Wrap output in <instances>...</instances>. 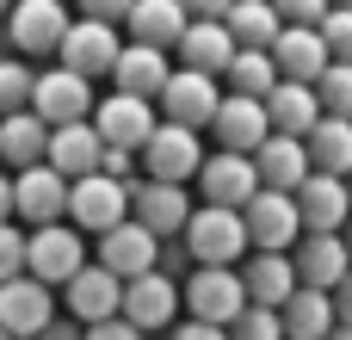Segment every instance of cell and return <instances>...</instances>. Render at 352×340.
Instances as JSON below:
<instances>
[{
    "label": "cell",
    "mask_w": 352,
    "mask_h": 340,
    "mask_svg": "<svg viewBox=\"0 0 352 340\" xmlns=\"http://www.w3.org/2000/svg\"><path fill=\"white\" fill-rule=\"evenodd\" d=\"M198 161H204V136L198 130H179V124H161V118H155L148 142L136 149L142 180H161V186H192Z\"/></svg>",
    "instance_id": "obj_1"
},
{
    "label": "cell",
    "mask_w": 352,
    "mask_h": 340,
    "mask_svg": "<svg viewBox=\"0 0 352 340\" xmlns=\"http://www.w3.org/2000/svg\"><path fill=\"white\" fill-rule=\"evenodd\" d=\"M192 266H241L248 260V235H241V217L235 211H217V204H198L179 229Z\"/></svg>",
    "instance_id": "obj_2"
},
{
    "label": "cell",
    "mask_w": 352,
    "mask_h": 340,
    "mask_svg": "<svg viewBox=\"0 0 352 340\" xmlns=\"http://www.w3.org/2000/svg\"><path fill=\"white\" fill-rule=\"evenodd\" d=\"M62 37H68V12H62V0H12V6H6V50H12L19 62H43V56H56Z\"/></svg>",
    "instance_id": "obj_3"
},
{
    "label": "cell",
    "mask_w": 352,
    "mask_h": 340,
    "mask_svg": "<svg viewBox=\"0 0 352 340\" xmlns=\"http://www.w3.org/2000/svg\"><path fill=\"white\" fill-rule=\"evenodd\" d=\"M179 304H186L192 322H204V328H229V322L248 310L235 266H192V273L179 279Z\"/></svg>",
    "instance_id": "obj_4"
},
{
    "label": "cell",
    "mask_w": 352,
    "mask_h": 340,
    "mask_svg": "<svg viewBox=\"0 0 352 340\" xmlns=\"http://www.w3.org/2000/svg\"><path fill=\"white\" fill-rule=\"evenodd\" d=\"M241 235H248V254H291L297 248V204H291V192H254L241 211Z\"/></svg>",
    "instance_id": "obj_5"
},
{
    "label": "cell",
    "mask_w": 352,
    "mask_h": 340,
    "mask_svg": "<svg viewBox=\"0 0 352 340\" xmlns=\"http://www.w3.org/2000/svg\"><path fill=\"white\" fill-rule=\"evenodd\" d=\"M130 180H105V173H87V180H68V223L80 235H105L130 217Z\"/></svg>",
    "instance_id": "obj_6"
},
{
    "label": "cell",
    "mask_w": 352,
    "mask_h": 340,
    "mask_svg": "<svg viewBox=\"0 0 352 340\" xmlns=\"http://www.w3.org/2000/svg\"><path fill=\"white\" fill-rule=\"evenodd\" d=\"M87 266V248H80V235L68 229V223H43V229H31L25 235V279H37V285H68L74 273Z\"/></svg>",
    "instance_id": "obj_7"
},
{
    "label": "cell",
    "mask_w": 352,
    "mask_h": 340,
    "mask_svg": "<svg viewBox=\"0 0 352 340\" xmlns=\"http://www.w3.org/2000/svg\"><path fill=\"white\" fill-rule=\"evenodd\" d=\"M43 130H62V124H87V111H93V81H80V74H68V68H50V74H37L31 81V105H25Z\"/></svg>",
    "instance_id": "obj_8"
},
{
    "label": "cell",
    "mask_w": 352,
    "mask_h": 340,
    "mask_svg": "<svg viewBox=\"0 0 352 340\" xmlns=\"http://www.w3.org/2000/svg\"><path fill=\"white\" fill-rule=\"evenodd\" d=\"M118 316H124L136 334H161V328H173V322H179V285H173L167 273H142V279H130V285H124Z\"/></svg>",
    "instance_id": "obj_9"
},
{
    "label": "cell",
    "mask_w": 352,
    "mask_h": 340,
    "mask_svg": "<svg viewBox=\"0 0 352 340\" xmlns=\"http://www.w3.org/2000/svg\"><path fill=\"white\" fill-rule=\"evenodd\" d=\"M291 204H297V229H303V235H340L346 217H352L346 180H334V173H309V180L291 192Z\"/></svg>",
    "instance_id": "obj_10"
},
{
    "label": "cell",
    "mask_w": 352,
    "mask_h": 340,
    "mask_svg": "<svg viewBox=\"0 0 352 340\" xmlns=\"http://www.w3.org/2000/svg\"><path fill=\"white\" fill-rule=\"evenodd\" d=\"M50 322H56V291H50V285H37V279H25V273L0 285V334L37 340Z\"/></svg>",
    "instance_id": "obj_11"
},
{
    "label": "cell",
    "mask_w": 352,
    "mask_h": 340,
    "mask_svg": "<svg viewBox=\"0 0 352 340\" xmlns=\"http://www.w3.org/2000/svg\"><path fill=\"white\" fill-rule=\"evenodd\" d=\"M118 25H93V19H68V37H62V68L80 74V81H105L111 62H118Z\"/></svg>",
    "instance_id": "obj_12"
},
{
    "label": "cell",
    "mask_w": 352,
    "mask_h": 340,
    "mask_svg": "<svg viewBox=\"0 0 352 340\" xmlns=\"http://www.w3.org/2000/svg\"><path fill=\"white\" fill-rule=\"evenodd\" d=\"M217 81L210 74H192V68H173L167 74V87L155 93V105H161V124H179V130H204L210 124V111H217Z\"/></svg>",
    "instance_id": "obj_13"
},
{
    "label": "cell",
    "mask_w": 352,
    "mask_h": 340,
    "mask_svg": "<svg viewBox=\"0 0 352 340\" xmlns=\"http://www.w3.org/2000/svg\"><path fill=\"white\" fill-rule=\"evenodd\" d=\"M87 124H93V136L99 142H111V149H142L148 142V130H155V105L148 99H130V93H111V99H93V111H87Z\"/></svg>",
    "instance_id": "obj_14"
},
{
    "label": "cell",
    "mask_w": 352,
    "mask_h": 340,
    "mask_svg": "<svg viewBox=\"0 0 352 340\" xmlns=\"http://www.w3.org/2000/svg\"><path fill=\"white\" fill-rule=\"evenodd\" d=\"M192 186H198V192H204V204H217V211H241V204L260 192L254 161H248V155H229V149L204 155V161H198V173H192Z\"/></svg>",
    "instance_id": "obj_15"
},
{
    "label": "cell",
    "mask_w": 352,
    "mask_h": 340,
    "mask_svg": "<svg viewBox=\"0 0 352 340\" xmlns=\"http://www.w3.org/2000/svg\"><path fill=\"white\" fill-rule=\"evenodd\" d=\"M124 192H130V223H142V229H148L155 242L179 235V229H186V217H192V198H186V186H161V180H130Z\"/></svg>",
    "instance_id": "obj_16"
},
{
    "label": "cell",
    "mask_w": 352,
    "mask_h": 340,
    "mask_svg": "<svg viewBox=\"0 0 352 340\" xmlns=\"http://www.w3.org/2000/svg\"><path fill=\"white\" fill-rule=\"evenodd\" d=\"M12 217H25L31 229L62 223V217H68V180L50 173L43 161H37V167H19V173H12Z\"/></svg>",
    "instance_id": "obj_17"
},
{
    "label": "cell",
    "mask_w": 352,
    "mask_h": 340,
    "mask_svg": "<svg viewBox=\"0 0 352 340\" xmlns=\"http://www.w3.org/2000/svg\"><path fill=\"white\" fill-rule=\"evenodd\" d=\"M155 254H161V242L142 229V223H118V229H105L99 235V260L93 266H105L118 285H130V279H142V273H155Z\"/></svg>",
    "instance_id": "obj_18"
},
{
    "label": "cell",
    "mask_w": 352,
    "mask_h": 340,
    "mask_svg": "<svg viewBox=\"0 0 352 340\" xmlns=\"http://www.w3.org/2000/svg\"><path fill=\"white\" fill-rule=\"evenodd\" d=\"M204 130H217V149H229V155H254L272 136L266 130V105L260 99H241V93H223Z\"/></svg>",
    "instance_id": "obj_19"
},
{
    "label": "cell",
    "mask_w": 352,
    "mask_h": 340,
    "mask_svg": "<svg viewBox=\"0 0 352 340\" xmlns=\"http://www.w3.org/2000/svg\"><path fill=\"white\" fill-rule=\"evenodd\" d=\"M291 273H297V285H309V291H334V285L352 273L346 242H340V235H297Z\"/></svg>",
    "instance_id": "obj_20"
},
{
    "label": "cell",
    "mask_w": 352,
    "mask_h": 340,
    "mask_svg": "<svg viewBox=\"0 0 352 340\" xmlns=\"http://www.w3.org/2000/svg\"><path fill=\"white\" fill-rule=\"evenodd\" d=\"M266 56H272L278 81H303V87H316V74L328 68V43L316 37V25H285Z\"/></svg>",
    "instance_id": "obj_21"
},
{
    "label": "cell",
    "mask_w": 352,
    "mask_h": 340,
    "mask_svg": "<svg viewBox=\"0 0 352 340\" xmlns=\"http://www.w3.org/2000/svg\"><path fill=\"white\" fill-rule=\"evenodd\" d=\"M179 68H192V74H210V81H223V68H229V56H235V37L223 31V19H192L186 31H179Z\"/></svg>",
    "instance_id": "obj_22"
},
{
    "label": "cell",
    "mask_w": 352,
    "mask_h": 340,
    "mask_svg": "<svg viewBox=\"0 0 352 340\" xmlns=\"http://www.w3.org/2000/svg\"><path fill=\"white\" fill-rule=\"evenodd\" d=\"M248 161H254L260 192H297V186L309 180V155H303V142H297V136H266Z\"/></svg>",
    "instance_id": "obj_23"
},
{
    "label": "cell",
    "mask_w": 352,
    "mask_h": 340,
    "mask_svg": "<svg viewBox=\"0 0 352 340\" xmlns=\"http://www.w3.org/2000/svg\"><path fill=\"white\" fill-rule=\"evenodd\" d=\"M62 291H68V322H80V328L111 322V316H118V297H124V285H118L105 266H80Z\"/></svg>",
    "instance_id": "obj_24"
},
{
    "label": "cell",
    "mask_w": 352,
    "mask_h": 340,
    "mask_svg": "<svg viewBox=\"0 0 352 340\" xmlns=\"http://www.w3.org/2000/svg\"><path fill=\"white\" fill-rule=\"evenodd\" d=\"M167 74H173V68H167V50H148V43H124L105 81H118V93H130V99H148V105H155V93L167 87Z\"/></svg>",
    "instance_id": "obj_25"
},
{
    "label": "cell",
    "mask_w": 352,
    "mask_h": 340,
    "mask_svg": "<svg viewBox=\"0 0 352 340\" xmlns=\"http://www.w3.org/2000/svg\"><path fill=\"white\" fill-rule=\"evenodd\" d=\"M260 105H266V130H272V136H297V142H303V136L316 130V118H322L316 87H303V81H278Z\"/></svg>",
    "instance_id": "obj_26"
},
{
    "label": "cell",
    "mask_w": 352,
    "mask_h": 340,
    "mask_svg": "<svg viewBox=\"0 0 352 340\" xmlns=\"http://www.w3.org/2000/svg\"><path fill=\"white\" fill-rule=\"evenodd\" d=\"M99 149L105 142L93 136V124H62L43 142V167L62 173V180H87V173H99Z\"/></svg>",
    "instance_id": "obj_27"
},
{
    "label": "cell",
    "mask_w": 352,
    "mask_h": 340,
    "mask_svg": "<svg viewBox=\"0 0 352 340\" xmlns=\"http://www.w3.org/2000/svg\"><path fill=\"white\" fill-rule=\"evenodd\" d=\"M235 279H241V297H248V304H260V310H278V304L297 291L291 254H248V260L235 266Z\"/></svg>",
    "instance_id": "obj_28"
},
{
    "label": "cell",
    "mask_w": 352,
    "mask_h": 340,
    "mask_svg": "<svg viewBox=\"0 0 352 340\" xmlns=\"http://www.w3.org/2000/svg\"><path fill=\"white\" fill-rule=\"evenodd\" d=\"M186 25L192 19L179 12V0H130V12H124L130 43H148V50H173Z\"/></svg>",
    "instance_id": "obj_29"
},
{
    "label": "cell",
    "mask_w": 352,
    "mask_h": 340,
    "mask_svg": "<svg viewBox=\"0 0 352 340\" xmlns=\"http://www.w3.org/2000/svg\"><path fill=\"white\" fill-rule=\"evenodd\" d=\"M278 328H285V340H328L334 334V304H328V291L297 285V291L278 304Z\"/></svg>",
    "instance_id": "obj_30"
},
{
    "label": "cell",
    "mask_w": 352,
    "mask_h": 340,
    "mask_svg": "<svg viewBox=\"0 0 352 340\" xmlns=\"http://www.w3.org/2000/svg\"><path fill=\"white\" fill-rule=\"evenodd\" d=\"M303 155H309V173H352V118H316V130L303 136Z\"/></svg>",
    "instance_id": "obj_31"
},
{
    "label": "cell",
    "mask_w": 352,
    "mask_h": 340,
    "mask_svg": "<svg viewBox=\"0 0 352 340\" xmlns=\"http://www.w3.org/2000/svg\"><path fill=\"white\" fill-rule=\"evenodd\" d=\"M223 31L235 37V50H272V37H278L285 25H278L272 0H235V6L223 12Z\"/></svg>",
    "instance_id": "obj_32"
},
{
    "label": "cell",
    "mask_w": 352,
    "mask_h": 340,
    "mask_svg": "<svg viewBox=\"0 0 352 340\" xmlns=\"http://www.w3.org/2000/svg\"><path fill=\"white\" fill-rule=\"evenodd\" d=\"M43 142H50V130L31 118V111H12V118H0V161L19 173V167H37L43 161Z\"/></svg>",
    "instance_id": "obj_33"
},
{
    "label": "cell",
    "mask_w": 352,
    "mask_h": 340,
    "mask_svg": "<svg viewBox=\"0 0 352 340\" xmlns=\"http://www.w3.org/2000/svg\"><path fill=\"white\" fill-rule=\"evenodd\" d=\"M223 81H229V93H241V99H266V93L278 87V68H272L266 50H235L229 68H223Z\"/></svg>",
    "instance_id": "obj_34"
},
{
    "label": "cell",
    "mask_w": 352,
    "mask_h": 340,
    "mask_svg": "<svg viewBox=\"0 0 352 340\" xmlns=\"http://www.w3.org/2000/svg\"><path fill=\"white\" fill-rule=\"evenodd\" d=\"M316 105L322 118H352V62H328L316 74Z\"/></svg>",
    "instance_id": "obj_35"
},
{
    "label": "cell",
    "mask_w": 352,
    "mask_h": 340,
    "mask_svg": "<svg viewBox=\"0 0 352 340\" xmlns=\"http://www.w3.org/2000/svg\"><path fill=\"white\" fill-rule=\"evenodd\" d=\"M31 81H37V68H31V62H19V56H6V62H0V118H12V111H25V105H31Z\"/></svg>",
    "instance_id": "obj_36"
},
{
    "label": "cell",
    "mask_w": 352,
    "mask_h": 340,
    "mask_svg": "<svg viewBox=\"0 0 352 340\" xmlns=\"http://www.w3.org/2000/svg\"><path fill=\"white\" fill-rule=\"evenodd\" d=\"M316 37L328 43V62H352V6H328Z\"/></svg>",
    "instance_id": "obj_37"
},
{
    "label": "cell",
    "mask_w": 352,
    "mask_h": 340,
    "mask_svg": "<svg viewBox=\"0 0 352 340\" xmlns=\"http://www.w3.org/2000/svg\"><path fill=\"white\" fill-rule=\"evenodd\" d=\"M229 340H285V328H278V310H260V304H248L229 328H223Z\"/></svg>",
    "instance_id": "obj_38"
},
{
    "label": "cell",
    "mask_w": 352,
    "mask_h": 340,
    "mask_svg": "<svg viewBox=\"0 0 352 340\" xmlns=\"http://www.w3.org/2000/svg\"><path fill=\"white\" fill-rule=\"evenodd\" d=\"M19 273H25V235L12 223H0V285L19 279Z\"/></svg>",
    "instance_id": "obj_39"
},
{
    "label": "cell",
    "mask_w": 352,
    "mask_h": 340,
    "mask_svg": "<svg viewBox=\"0 0 352 340\" xmlns=\"http://www.w3.org/2000/svg\"><path fill=\"white\" fill-rule=\"evenodd\" d=\"M155 273H167L173 285L192 273V254H186V242H179V235H167V242H161V254H155Z\"/></svg>",
    "instance_id": "obj_40"
},
{
    "label": "cell",
    "mask_w": 352,
    "mask_h": 340,
    "mask_svg": "<svg viewBox=\"0 0 352 340\" xmlns=\"http://www.w3.org/2000/svg\"><path fill=\"white\" fill-rule=\"evenodd\" d=\"M272 12H278V25H322L328 0H272Z\"/></svg>",
    "instance_id": "obj_41"
},
{
    "label": "cell",
    "mask_w": 352,
    "mask_h": 340,
    "mask_svg": "<svg viewBox=\"0 0 352 340\" xmlns=\"http://www.w3.org/2000/svg\"><path fill=\"white\" fill-rule=\"evenodd\" d=\"M99 173H105V180H136V155L105 142V149H99Z\"/></svg>",
    "instance_id": "obj_42"
},
{
    "label": "cell",
    "mask_w": 352,
    "mask_h": 340,
    "mask_svg": "<svg viewBox=\"0 0 352 340\" xmlns=\"http://www.w3.org/2000/svg\"><path fill=\"white\" fill-rule=\"evenodd\" d=\"M80 6V19H93V25H124V12H130V0H74Z\"/></svg>",
    "instance_id": "obj_43"
},
{
    "label": "cell",
    "mask_w": 352,
    "mask_h": 340,
    "mask_svg": "<svg viewBox=\"0 0 352 340\" xmlns=\"http://www.w3.org/2000/svg\"><path fill=\"white\" fill-rule=\"evenodd\" d=\"M80 340H148V334H136L124 316H111V322H93V328H80Z\"/></svg>",
    "instance_id": "obj_44"
},
{
    "label": "cell",
    "mask_w": 352,
    "mask_h": 340,
    "mask_svg": "<svg viewBox=\"0 0 352 340\" xmlns=\"http://www.w3.org/2000/svg\"><path fill=\"white\" fill-rule=\"evenodd\" d=\"M328 304H334V328H352V273L328 291Z\"/></svg>",
    "instance_id": "obj_45"
},
{
    "label": "cell",
    "mask_w": 352,
    "mask_h": 340,
    "mask_svg": "<svg viewBox=\"0 0 352 340\" xmlns=\"http://www.w3.org/2000/svg\"><path fill=\"white\" fill-rule=\"evenodd\" d=\"M229 6H235V0H179V12H186V19H223Z\"/></svg>",
    "instance_id": "obj_46"
},
{
    "label": "cell",
    "mask_w": 352,
    "mask_h": 340,
    "mask_svg": "<svg viewBox=\"0 0 352 340\" xmlns=\"http://www.w3.org/2000/svg\"><path fill=\"white\" fill-rule=\"evenodd\" d=\"M167 340H229V334H223V328H204V322H173Z\"/></svg>",
    "instance_id": "obj_47"
},
{
    "label": "cell",
    "mask_w": 352,
    "mask_h": 340,
    "mask_svg": "<svg viewBox=\"0 0 352 340\" xmlns=\"http://www.w3.org/2000/svg\"><path fill=\"white\" fill-rule=\"evenodd\" d=\"M37 340H80V322H68V316H56V322H50V328H43Z\"/></svg>",
    "instance_id": "obj_48"
},
{
    "label": "cell",
    "mask_w": 352,
    "mask_h": 340,
    "mask_svg": "<svg viewBox=\"0 0 352 340\" xmlns=\"http://www.w3.org/2000/svg\"><path fill=\"white\" fill-rule=\"evenodd\" d=\"M0 223H12V173H0Z\"/></svg>",
    "instance_id": "obj_49"
},
{
    "label": "cell",
    "mask_w": 352,
    "mask_h": 340,
    "mask_svg": "<svg viewBox=\"0 0 352 340\" xmlns=\"http://www.w3.org/2000/svg\"><path fill=\"white\" fill-rule=\"evenodd\" d=\"M340 242H346V260H352V217H346V229H340Z\"/></svg>",
    "instance_id": "obj_50"
},
{
    "label": "cell",
    "mask_w": 352,
    "mask_h": 340,
    "mask_svg": "<svg viewBox=\"0 0 352 340\" xmlns=\"http://www.w3.org/2000/svg\"><path fill=\"white\" fill-rule=\"evenodd\" d=\"M328 340H352V328H334V334H328Z\"/></svg>",
    "instance_id": "obj_51"
},
{
    "label": "cell",
    "mask_w": 352,
    "mask_h": 340,
    "mask_svg": "<svg viewBox=\"0 0 352 340\" xmlns=\"http://www.w3.org/2000/svg\"><path fill=\"white\" fill-rule=\"evenodd\" d=\"M6 56H12V50H6V37H0V62H6Z\"/></svg>",
    "instance_id": "obj_52"
},
{
    "label": "cell",
    "mask_w": 352,
    "mask_h": 340,
    "mask_svg": "<svg viewBox=\"0 0 352 340\" xmlns=\"http://www.w3.org/2000/svg\"><path fill=\"white\" fill-rule=\"evenodd\" d=\"M6 6H12V0H0V19H6Z\"/></svg>",
    "instance_id": "obj_53"
},
{
    "label": "cell",
    "mask_w": 352,
    "mask_h": 340,
    "mask_svg": "<svg viewBox=\"0 0 352 340\" xmlns=\"http://www.w3.org/2000/svg\"><path fill=\"white\" fill-rule=\"evenodd\" d=\"M328 6H352V0H328Z\"/></svg>",
    "instance_id": "obj_54"
},
{
    "label": "cell",
    "mask_w": 352,
    "mask_h": 340,
    "mask_svg": "<svg viewBox=\"0 0 352 340\" xmlns=\"http://www.w3.org/2000/svg\"><path fill=\"white\" fill-rule=\"evenodd\" d=\"M346 198H352V173H346Z\"/></svg>",
    "instance_id": "obj_55"
},
{
    "label": "cell",
    "mask_w": 352,
    "mask_h": 340,
    "mask_svg": "<svg viewBox=\"0 0 352 340\" xmlns=\"http://www.w3.org/2000/svg\"><path fill=\"white\" fill-rule=\"evenodd\" d=\"M0 340H12V334H0Z\"/></svg>",
    "instance_id": "obj_56"
}]
</instances>
